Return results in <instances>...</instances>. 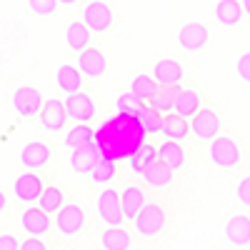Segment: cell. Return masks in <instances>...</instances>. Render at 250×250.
<instances>
[{
	"label": "cell",
	"instance_id": "27",
	"mask_svg": "<svg viewBox=\"0 0 250 250\" xmlns=\"http://www.w3.org/2000/svg\"><path fill=\"white\" fill-rule=\"evenodd\" d=\"M198 110H200V95L195 90H183L180 88V93L175 98V105H173V113H178L183 118H193Z\"/></svg>",
	"mask_w": 250,
	"mask_h": 250
},
{
	"label": "cell",
	"instance_id": "31",
	"mask_svg": "<svg viewBox=\"0 0 250 250\" xmlns=\"http://www.w3.org/2000/svg\"><path fill=\"white\" fill-rule=\"evenodd\" d=\"M93 138H95V128H90L88 123H78L73 130H68L65 145L68 148H80V145H90Z\"/></svg>",
	"mask_w": 250,
	"mask_h": 250
},
{
	"label": "cell",
	"instance_id": "30",
	"mask_svg": "<svg viewBox=\"0 0 250 250\" xmlns=\"http://www.w3.org/2000/svg\"><path fill=\"white\" fill-rule=\"evenodd\" d=\"M153 160H158V148H153V145H140V148L128 158V163H130V173H135V175H140L148 165L153 163Z\"/></svg>",
	"mask_w": 250,
	"mask_h": 250
},
{
	"label": "cell",
	"instance_id": "35",
	"mask_svg": "<svg viewBox=\"0 0 250 250\" xmlns=\"http://www.w3.org/2000/svg\"><path fill=\"white\" fill-rule=\"evenodd\" d=\"M140 103H143V100H140V98H135V95L128 90V93H123V95L115 100V108H118V110H123V113H133V115H135V110H138Z\"/></svg>",
	"mask_w": 250,
	"mask_h": 250
},
{
	"label": "cell",
	"instance_id": "24",
	"mask_svg": "<svg viewBox=\"0 0 250 250\" xmlns=\"http://www.w3.org/2000/svg\"><path fill=\"white\" fill-rule=\"evenodd\" d=\"M243 18V5L238 0H218L215 3V20L220 25H238Z\"/></svg>",
	"mask_w": 250,
	"mask_h": 250
},
{
	"label": "cell",
	"instance_id": "19",
	"mask_svg": "<svg viewBox=\"0 0 250 250\" xmlns=\"http://www.w3.org/2000/svg\"><path fill=\"white\" fill-rule=\"evenodd\" d=\"M225 235L233 245H248L250 243V218L248 215H233L225 225Z\"/></svg>",
	"mask_w": 250,
	"mask_h": 250
},
{
	"label": "cell",
	"instance_id": "40",
	"mask_svg": "<svg viewBox=\"0 0 250 250\" xmlns=\"http://www.w3.org/2000/svg\"><path fill=\"white\" fill-rule=\"evenodd\" d=\"M0 250H20V245L13 235H0Z\"/></svg>",
	"mask_w": 250,
	"mask_h": 250
},
{
	"label": "cell",
	"instance_id": "33",
	"mask_svg": "<svg viewBox=\"0 0 250 250\" xmlns=\"http://www.w3.org/2000/svg\"><path fill=\"white\" fill-rule=\"evenodd\" d=\"M155 88H158V80H155L153 75H138V78H133V83H130V93H133L135 98H140V100H148V98L155 93Z\"/></svg>",
	"mask_w": 250,
	"mask_h": 250
},
{
	"label": "cell",
	"instance_id": "29",
	"mask_svg": "<svg viewBox=\"0 0 250 250\" xmlns=\"http://www.w3.org/2000/svg\"><path fill=\"white\" fill-rule=\"evenodd\" d=\"M135 115H138V120L143 123V128H145V133H148V135H155V133L163 130V113H160V110H155V108H150V105H145V103H140L138 110H135Z\"/></svg>",
	"mask_w": 250,
	"mask_h": 250
},
{
	"label": "cell",
	"instance_id": "5",
	"mask_svg": "<svg viewBox=\"0 0 250 250\" xmlns=\"http://www.w3.org/2000/svg\"><path fill=\"white\" fill-rule=\"evenodd\" d=\"M55 225H58V230L62 235H78L83 230V225H85V210H83L80 205L70 203V205H62L60 210H58V218H55Z\"/></svg>",
	"mask_w": 250,
	"mask_h": 250
},
{
	"label": "cell",
	"instance_id": "3",
	"mask_svg": "<svg viewBox=\"0 0 250 250\" xmlns=\"http://www.w3.org/2000/svg\"><path fill=\"white\" fill-rule=\"evenodd\" d=\"M83 23L90 28V33H108L110 25H113V10L108 3H103V0H90V3L83 8Z\"/></svg>",
	"mask_w": 250,
	"mask_h": 250
},
{
	"label": "cell",
	"instance_id": "32",
	"mask_svg": "<svg viewBox=\"0 0 250 250\" xmlns=\"http://www.w3.org/2000/svg\"><path fill=\"white\" fill-rule=\"evenodd\" d=\"M115 178V160L105 158V155H100V160L95 163V168L90 170V180L95 185H105Z\"/></svg>",
	"mask_w": 250,
	"mask_h": 250
},
{
	"label": "cell",
	"instance_id": "21",
	"mask_svg": "<svg viewBox=\"0 0 250 250\" xmlns=\"http://www.w3.org/2000/svg\"><path fill=\"white\" fill-rule=\"evenodd\" d=\"M140 175L150 188H165V185L173 183V170L165 163H160V160H153Z\"/></svg>",
	"mask_w": 250,
	"mask_h": 250
},
{
	"label": "cell",
	"instance_id": "22",
	"mask_svg": "<svg viewBox=\"0 0 250 250\" xmlns=\"http://www.w3.org/2000/svg\"><path fill=\"white\" fill-rule=\"evenodd\" d=\"M88 40H90V28L83 23V20H73L65 30V45L75 53L85 50L88 48Z\"/></svg>",
	"mask_w": 250,
	"mask_h": 250
},
{
	"label": "cell",
	"instance_id": "26",
	"mask_svg": "<svg viewBox=\"0 0 250 250\" xmlns=\"http://www.w3.org/2000/svg\"><path fill=\"white\" fill-rule=\"evenodd\" d=\"M103 250H128L130 248V235L128 230H123L120 225H108V230L100 238Z\"/></svg>",
	"mask_w": 250,
	"mask_h": 250
},
{
	"label": "cell",
	"instance_id": "42",
	"mask_svg": "<svg viewBox=\"0 0 250 250\" xmlns=\"http://www.w3.org/2000/svg\"><path fill=\"white\" fill-rule=\"evenodd\" d=\"M3 210H5V193L0 190V213H3Z\"/></svg>",
	"mask_w": 250,
	"mask_h": 250
},
{
	"label": "cell",
	"instance_id": "4",
	"mask_svg": "<svg viewBox=\"0 0 250 250\" xmlns=\"http://www.w3.org/2000/svg\"><path fill=\"white\" fill-rule=\"evenodd\" d=\"M163 225H165V210H163L160 205H155V203L143 205V210L135 215V230L143 238L158 235L163 230Z\"/></svg>",
	"mask_w": 250,
	"mask_h": 250
},
{
	"label": "cell",
	"instance_id": "43",
	"mask_svg": "<svg viewBox=\"0 0 250 250\" xmlns=\"http://www.w3.org/2000/svg\"><path fill=\"white\" fill-rule=\"evenodd\" d=\"M58 3H60V5H75L78 0H58Z\"/></svg>",
	"mask_w": 250,
	"mask_h": 250
},
{
	"label": "cell",
	"instance_id": "23",
	"mask_svg": "<svg viewBox=\"0 0 250 250\" xmlns=\"http://www.w3.org/2000/svg\"><path fill=\"white\" fill-rule=\"evenodd\" d=\"M178 93H180V85H158V88H155V93L148 98V105H150V108H155V110H160V113L173 110Z\"/></svg>",
	"mask_w": 250,
	"mask_h": 250
},
{
	"label": "cell",
	"instance_id": "2",
	"mask_svg": "<svg viewBox=\"0 0 250 250\" xmlns=\"http://www.w3.org/2000/svg\"><path fill=\"white\" fill-rule=\"evenodd\" d=\"M208 155H210L213 165H218V168H235V165L240 163V158H243L238 143L233 138H228V135H215L210 140Z\"/></svg>",
	"mask_w": 250,
	"mask_h": 250
},
{
	"label": "cell",
	"instance_id": "18",
	"mask_svg": "<svg viewBox=\"0 0 250 250\" xmlns=\"http://www.w3.org/2000/svg\"><path fill=\"white\" fill-rule=\"evenodd\" d=\"M120 205H123V215L135 220V215L143 210L145 205V195L138 185H125L123 193H120Z\"/></svg>",
	"mask_w": 250,
	"mask_h": 250
},
{
	"label": "cell",
	"instance_id": "17",
	"mask_svg": "<svg viewBox=\"0 0 250 250\" xmlns=\"http://www.w3.org/2000/svg\"><path fill=\"white\" fill-rule=\"evenodd\" d=\"M183 73H185L183 65H180L178 60H170V58L158 60L155 65H153V78L158 80V85H178Z\"/></svg>",
	"mask_w": 250,
	"mask_h": 250
},
{
	"label": "cell",
	"instance_id": "11",
	"mask_svg": "<svg viewBox=\"0 0 250 250\" xmlns=\"http://www.w3.org/2000/svg\"><path fill=\"white\" fill-rule=\"evenodd\" d=\"M65 108H68V115L78 123H90L95 118V103L85 93H70L65 100Z\"/></svg>",
	"mask_w": 250,
	"mask_h": 250
},
{
	"label": "cell",
	"instance_id": "37",
	"mask_svg": "<svg viewBox=\"0 0 250 250\" xmlns=\"http://www.w3.org/2000/svg\"><path fill=\"white\" fill-rule=\"evenodd\" d=\"M238 75H240V80L250 83V53H243L238 58Z\"/></svg>",
	"mask_w": 250,
	"mask_h": 250
},
{
	"label": "cell",
	"instance_id": "39",
	"mask_svg": "<svg viewBox=\"0 0 250 250\" xmlns=\"http://www.w3.org/2000/svg\"><path fill=\"white\" fill-rule=\"evenodd\" d=\"M20 250H48V248H45V243H40L38 235H30L28 240L20 243Z\"/></svg>",
	"mask_w": 250,
	"mask_h": 250
},
{
	"label": "cell",
	"instance_id": "16",
	"mask_svg": "<svg viewBox=\"0 0 250 250\" xmlns=\"http://www.w3.org/2000/svg\"><path fill=\"white\" fill-rule=\"evenodd\" d=\"M20 225H23V230L28 235H45L50 230V218L48 213L43 210V208H28V210L23 213V218H20Z\"/></svg>",
	"mask_w": 250,
	"mask_h": 250
},
{
	"label": "cell",
	"instance_id": "12",
	"mask_svg": "<svg viewBox=\"0 0 250 250\" xmlns=\"http://www.w3.org/2000/svg\"><path fill=\"white\" fill-rule=\"evenodd\" d=\"M100 160V150L95 148V143L90 145H80V148H73V155H70V168L73 173L78 175H90V170L95 168V163Z\"/></svg>",
	"mask_w": 250,
	"mask_h": 250
},
{
	"label": "cell",
	"instance_id": "15",
	"mask_svg": "<svg viewBox=\"0 0 250 250\" xmlns=\"http://www.w3.org/2000/svg\"><path fill=\"white\" fill-rule=\"evenodd\" d=\"M48 160H50V148H48L45 143H40V140L28 143L25 148L20 150V163H23V168H28V170L43 168Z\"/></svg>",
	"mask_w": 250,
	"mask_h": 250
},
{
	"label": "cell",
	"instance_id": "34",
	"mask_svg": "<svg viewBox=\"0 0 250 250\" xmlns=\"http://www.w3.org/2000/svg\"><path fill=\"white\" fill-rule=\"evenodd\" d=\"M40 208L50 215V213H58L60 208H62V190L60 188H55V185H50V188H45L43 193H40Z\"/></svg>",
	"mask_w": 250,
	"mask_h": 250
},
{
	"label": "cell",
	"instance_id": "36",
	"mask_svg": "<svg viewBox=\"0 0 250 250\" xmlns=\"http://www.w3.org/2000/svg\"><path fill=\"white\" fill-rule=\"evenodd\" d=\"M28 5L35 15L45 18V15H53L55 8H58V0H28Z\"/></svg>",
	"mask_w": 250,
	"mask_h": 250
},
{
	"label": "cell",
	"instance_id": "1",
	"mask_svg": "<svg viewBox=\"0 0 250 250\" xmlns=\"http://www.w3.org/2000/svg\"><path fill=\"white\" fill-rule=\"evenodd\" d=\"M145 128L133 113L118 110L115 115L105 118L100 123V128H95V148L100 155H105L110 160H128L140 145H145Z\"/></svg>",
	"mask_w": 250,
	"mask_h": 250
},
{
	"label": "cell",
	"instance_id": "7",
	"mask_svg": "<svg viewBox=\"0 0 250 250\" xmlns=\"http://www.w3.org/2000/svg\"><path fill=\"white\" fill-rule=\"evenodd\" d=\"M40 103H43V98H40V90L33 88V85H20L15 93H13V108L20 118H30L40 110Z\"/></svg>",
	"mask_w": 250,
	"mask_h": 250
},
{
	"label": "cell",
	"instance_id": "13",
	"mask_svg": "<svg viewBox=\"0 0 250 250\" xmlns=\"http://www.w3.org/2000/svg\"><path fill=\"white\" fill-rule=\"evenodd\" d=\"M43 190H45V188H43V180H40L35 173H23V175H18L15 183H13L15 198H18V200H25V203L38 200Z\"/></svg>",
	"mask_w": 250,
	"mask_h": 250
},
{
	"label": "cell",
	"instance_id": "38",
	"mask_svg": "<svg viewBox=\"0 0 250 250\" xmlns=\"http://www.w3.org/2000/svg\"><path fill=\"white\" fill-rule=\"evenodd\" d=\"M238 200H240L245 208H250V175L238 183Z\"/></svg>",
	"mask_w": 250,
	"mask_h": 250
},
{
	"label": "cell",
	"instance_id": "25",
	"mask_svg": "<svg viewBox=\"0 0 250 250\" xmlns=\"http://www.w3.org/2000/svg\"><path fill=\"white\" fill-rule=\"evenodd\" d=\"M160 133L170 140H183L190 133V125H188V118H183L178 113H168V115H163V130Z\"/></svg>",
	"mask_w": 250,
	"mask_h": 250
},
{
	"label": "cell",
	"instance_id": "10",
	"mask_svg": "<svg viewBox=\"0 0 250 250\" xmlns=\"http://www.w3.org/2000/svg\"><path fill=\"white\" fill-rule=\"evenodd\" d=\"M98 215L100 220H105L108 225H120L123 215V205H120V195L115 190H103L98 198Z\"/></svg>",
	"mask_w": 250,
	"mask_h": 250
},
{
	"label": "cell",
	"instance_id": "14",
	"mask_svg": "<svg viewBox=\"0 0 250 250\" xmlns=\"http://www.w3.org/2000/svg\"><path fill=\"white\" fill-rule=\"evenodd\" d=\"M178 43L183 50H200L205 43H208V28L203 23H185L180 30H178Z\"/></svg>",
	"mask_w": 250,
	"mask_h": 250
},
{
	"label": "cell",
	"instance_id": "6",
	"mask_svg": "<svg viewBox=\"0 0 250 250\" xmlns=\"http://www.w3.org/2000/svg\"><path fill=\"white\" fill-rule=\"evenodd\" d=\"M68 108H65V103H60L58 98H50L43 103V108H40V125H43L45 130L50 133H58L62 130V125H65L68 120Z\"/></svg>",
	"mask_w": 250,
	"mask_h": 250
},
{
	"label": "cell",
	"instance_id": "41",
	"mask_svg": "<svg viewBox=\"0 0 250 250\" xmlns=\"http://www.w3.org/2000/svg\"><path fill=\"white\" fill-rule=\"evenodd\" d=\"M243 13L250 18V0H243Z\"/></svg>",
	"mask_w": 250,
	"mask_h": 250
},
{
	"label": "cell",
	"instance_id": "8",
	"mask_svg": "<svg viewBox=\"0 0 250 250\" xmlns=\"http://www.w3.org/2000/svg\"><path fill=\"white\" fill-rule=\"evenodd\" d=\"M78 68H80V73L85 75V78L98 80V78L105 75V70H108V60H105V55H103L100 48H85V50H80Z\"/></svg>",
	"mask_w": 250,
	"mask_h": 250
},
{
	"label": "cell",
	"instance_id": "20",
	"mask_svg": "<svg viewBox=\"0 0 250 250\" xmlns=\"http://www.w3.org/2000/svg\"><path fill=\"white\" fill-rule=\"evenodd\" d=\"M158 160L165 163L170 170H180L183 163H185V150L180 148V140H170L168 138V143H163L158 148Z\"/></svg>",
	"mask_w": 250,
	"mask_h": 250
},
{
	"label": "cell",
	"instance_id": "28",
	"mask_svg": "<svg viewBox=\"0 0 250 250\" xmlns=\"http://www.w3.org/2000/svg\"><path fill=\"white\" fill-rule=\"evenodd\" d=\"M55 78H58L60 90L65 93V95H70V93H78V90H80V80H83L80 68H75V65H60Z\"/></svg>",
	"mask_w": 250,
	"mask_h": 250
},
{
	"label": "cell",
	"instance_id": "9",
	"mask_svg": "<svg viewBox=\"0 0 250 250\" xmlns=\"http://www.w3.org/2000/svg\"><path fill=\"white\" fill-rule=\"evenodd\" d=\"M220 130V120L215 115V110H198L193 115V123H190V133L198 138V140H213Z\"/></svg>",
	"mask_w": 250,
	"mask_h": 250
}]
</instances>
